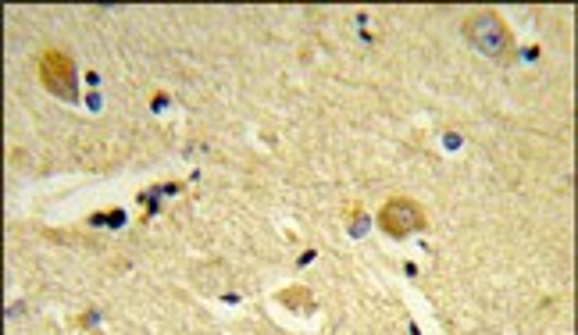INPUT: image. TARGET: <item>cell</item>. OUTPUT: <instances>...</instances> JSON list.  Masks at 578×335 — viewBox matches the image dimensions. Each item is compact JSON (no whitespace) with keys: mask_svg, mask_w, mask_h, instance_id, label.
<instances>
[{"mask_svg":"<svg viewBox=\"0 0 578 335\" xmlns=\"http://www.w3.org/2000/svg\"><path fill=\"white\" fill-rule=\"evenodd\" d=\"M378 228L393 239H404L410 233H421L425 228V210L410 201V196H393V201L383 204L378 210Z\"/></svg>","mask_w":578,"mask_h":335,"instance_id":"obj_3","label":"cell"},{"mask_svg":"<svg viewBox=\"0 0 578 335\" xmlns=\"http://www.w3.org/2000/svg\"><path fill=\"white\" fill-rule=\"evenodd\" d=\"M461 33H464V40L482 57L504 61V65L514 57V36H511L507 22L500 19L496 11H475V14H468L464 25H461Z\"/></svg>","mask_w":578,"mask_h":335,"instance_id":"obj_1","label":"cell"},{"mask_svg":"<svg viewBox=\"0 0 578 335\" xmlns=\"http://www.w3.org/2000/svg\"><path fill=\"white\" fill-rule=\"evenodd\" d=\"M36 72H40V83L47 86V94L68 100V104L79 100V86H75V65H72L68 54L43 51L40 61H36Z\"/></svg>","mask_w":578,"mask_h":335,"instance_id":"obj_2","label":"cell"}]
</instances>
